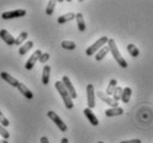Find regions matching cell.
Masks as SVG:
<instances>
[{
  "instance_id": "cell-9",
  "label": "cell",
  "mask_w": 153,
  "mask_h": 143,
  "mask_svg": "<svg viewBox=\"0 0 153 143\" xmlns=\"http://www.w3.org/2000/svg\"><path fill=\"white\" fill-rule=\"evenodd\" d=\"M97 96H98L101 100L103 101L104 103H107L108 105H110L111 108H117V107H119L117 101H114L112 98H110L109 96H107V94H105L104 92H102V91H98V92H97Z\"/></svg>"
},
{
  "instance_id": "cell-2",
  "label": "cell",
  "mask_w": 153,
  "mask_h": 143,
  "mask_svg": "<svg viewBox=\"0 0 153 143\" xmlns=\"http://www.w3.org/2000/svg\"><path fill=\"white\" fill-rule=\"evenodd\" d=\"M54 87H56L57 91L59 92V94H60V97L62 98L65 108L69 109V110L73 109V101H72V99H71V97H70V94L68 93V91L65 90V85L62 84V82L57 81L56 83H54Z\"/></svg>"
},
{
  "instance_id": "cell-13",
  "label": "cell",
  "mask_w": 153,
  "mask_h": 143,
  "mask_svg": "<svg viewBox=\"0 0 153 143\" xmlns=\"http://www.w3.org/2000/svg\"><path fill=\"white\" fill-rule=\"evenodd\" d=\"M18 90H19V92H21V94H22L25 98H27L28 100H32L33 99V93L31 92L30 89H28L27 85H25L23 83H21L20 82L19 85H18Z\"/></svg>"
},
{
  "instance_id": "cell-31",
  "label": "cell",
  "mask_w": 153,
  "mask_h": 143,
  "mask_svg": "<svg viewBox=\"0 0 153 143\" xmlns=\"http://www.w3.org/2000/svg\"><path fill=\"white\" fill-rule=\"evenodd\" d=\"M40 142H41V143H49V140H48V138H47V136H41Z\"/></svg>"
},
{
  "instance_id": "cell-4",
  "label": "cell",
  "mask_w": 153,
  "mask_h": 143,
  "mask_svg": "<svg viewBox=\"0 0 153 143\" xmlns=\"http://www.w3.org/2000/svg\"><path fill=\"white\" fill-rule=\"evenodd\" d=\"M47 116H48V118H49L51 121H53V123L57 125L58 128H59V130L62 132H65L67 130H68V127H67V124L62 121V119H60V116H58L57 113L54 112V111H48V113H47Z\"/></svg>"
},
{
  "instance_id": "cell-33",
  "label": "cell",
  "mask_w": 153,
  "mask_h": 143,
  "mask_svg": "<svg viewBox=\"0 0 153 143\" xmlns=\"http://www.w3.org/2000/svg\"><path fill=\"white\" fill-rule=\"evenodd\" d=\"M0 143H9L8 140H0Z\"/></svg>"
},
{
  "instance_id": "cell-14",
  "label": "cell",
  "mask_w": 153,
  "mask_h": 143,
  "mask_svg": "<svg viewBox=\"0 0 153 143\" xmlns=\"http://www.w3.org/2000/svg\"><path fill=\"white\" fill-rule=\"evenodd\" d=\"M123 109L120 108V107H117V108H110L105 110V116H109V118H111V116H119L123 114Z\"/></svg>"
},
{
  "instance_id": "cell-28",
  "label": "cell",
  "mask_w": 153,
  "mask_h": 143,
  "mask_svg": "<svg viewBox=\"0 0 153 143\" xmlns=\"http://www.w3.org/2000/svg\"><path fill=\"white\" fill-rule=\"evenodd\" d=\"M0 136H2L4 140H8L9 138H10V133H9V131H8L6 128H4L2 125H0Z\"/></svg>"
},
{
  "instance_id": "cell-5",
  "label": "cell",
  "mask_w": 153,
  "mask_h": 143,
  "mask_svg": "<svg viewBox=\"0 0 153 143\" xmlns=\"http://www.w3.org/2000/svg\"><path fill=\"white\" fill-rule=\"evenodd\" d=\"M87 103L89 109H93L96 107V92L94 87L92 84L87 85Z\"/></svg>"
},
{
  "instance_id": "cell-7",
  "label": "cell",
  "mask_w": 153,
  "mask_h": 143,
  "mask_svg": "<svg viewBox=\"0 0 153 143\" xmlns=\"http://www.w3.org/2000/svg\"><path fill=\"white\" fill-rule=\"evenodd\" d=\"M62 84L65 85V90L68 91V93L70 94V97H71V99H76V97H78V94H76V89H74V87H73V84L71 83V80H70L69 78L67 77V76H63L62 77Z\"/></svg>"
},
{
  "instance_id": "cell-30",
  "label": "cell",
  "mask_w": 153,
  "mask_h": 143,
  "mask_svg": "<svg viewBox=\"0 0 153 143\" xmlns=\"http://www.w3.org/2000/svg\"><path fill=\"white\" fill-rule=\"evenodd\" d=\"M120 143H141L140 139H132V140H126V141H122Z\"/></svg>"
},
{
  "instance_id": "cell-25",
  "label": "cell",
  "mask_w": 153,
  "mask_h": 143,
  "mask_svg": "<svg viewBox=\"0 0 153 143\" xmlns=\"http://www.w3.org/2000/svg\"><path fill=\"white\" fill-rule=\"evenodd\" d=\"M122 91H123V89L121 88V87H117L115 88V90L113 91V100L114 101H117V102H119V100H121V96H122Z\"/></svg>"
},
{
  "instance_id": "cell-15",
  "label": "cell",
  "mask_w": 153,
  "mask_h": 143,
  "mask_svg": "<svg viewBox=\"0 0 153 143\" xmlns=\"http://www.w3.org/2000/svg\"><path fill=\"white\" fill-rule=\"evenodd\" d=\"M50 72H51V67L50 66H45L43 67V70H42V78H41V82L45 85H47L49 83L50 80Z\"/></svg>"
},
{
  "instance_id": "cell-18",
  "label": "cell",
  "mask_w": 153,
  "mask_h": 143,
  "mask_svg": "<svg viewBox=\"0 0 153 143\" xmlns=\"http://www.w3.org/2000/svg\"><path fill=\"white\" fill-rule=\"evenodd\" d=\"M131 96H132V89L129 87L124 88L122 91V96H121V100H122L123 103H128L131 99Z\"/></svg>"
},
{
  "instance_id": "cell-21",
  "label": "cell",
  "mask_w": 153,
  "mask_h": 143,
  "mask_svg": "<svg viewBox=\"0 0 153 143\" xmlns=\"http://www.w3.org/2000/svg\"><path fill=\"white\" fill-rule=\"evenodd\" d=\"M31 48H33V42L32 41H27L23 46H21L19 48V54L20 56H25Z\"/></svg>"
},
{
  "instance_id": "cell-32",
  "label": "cell",
  "mask_w": 153,
  "mask_h": 143,
  "mask_svg": "<svg viewBox=\"0 0 153 143\" xmlns=\"http://www.w3.org/2000/svg\"><path fill=\"white\" fill-rule=\"evenodd\" d=\"M61 143H69V141H68L67 138H63V139L61 140Z\"/></svg>"
},
{
  "instance_id": "cell-12",
  "label": "cell",
  "mask_w": 153,
  "mask_h": 143,
  "mask_svg": "<svg viewBox=\"0 0 153 143\" xmlns=\"http://www.w3.org/2000/svg\"><path fill=\"white\" fill-rule=\"evenodd\" d=\"M0 38L2 39L7 44H9V46H13V44H15L16 39L13 38L7 30H4V29L0 30Z\"/></svg>"
},
{
  "instance_id": "cell-19",
  "label": "cell",
  "mask_w": 153,
  "mask_h": 143,
  "mask_svg": "<svg viewBox=\"0 0 153 143\" xmlns=\"http://www.w3.org/2000/svg\"><path fill=\"white\" fill-rule=\"evenodd\" d=\"M110 52V49H109V47L108 46H104V47H102L101 49H100L98 52H97V54H96V60L97 61H101L102 59L107 56L108 53Z\"/></svg>"
},
{
  "instance_id": "cell-17",
  "label": "cell",
  "mask_w": 153,
  "mask_h": 143,
  "mask_svg": "<svg viewBox=\"0 0 153 143\" xmlns=\"http://www.w3.org/2000/svg\"><path fill=\"white\" fill-rule=\"evenodd\" d=\"M76 24H78V29L81 32H83L85 30V22H84V19H83V15L81 12L76 13Z\"/></svg>"
},
{
  "instance_id": "cell-3",
  "label": "cell",
  "mask_w": 153,
  "mask_h": 143,
  "mask_svg": "<svg viewBox=\"0 0 153 143\" xmlns=\"http://www.w3.org/2000/svg\"><path fill=\"white\" fill-rule=\"evenodd\" d=\"M108 40H109V38H108V37H105V36H103V37H101L100 39H98L96 42L93 43V44H91V46L89 47L88 49L85 50V54H87V56H89V57L93 56L97 51L100 50L102 47H104L105 44H107Z\"/></svg>"
},
{
  "instance_id": "cell-11",
  "label": "cell",
  "mask_w": 153,
  "mask_h": 143,
  "mask_svg": "<svg viewBox=\"0 0 153 143\" xmlns=\"http://www.w3.org/2000/svg\"><path fill=\"white\" fill-rule=\"evenodd\" d=\"M0 77L2 78L7 83H9L11 87H15V88H18V85H19V83H20L16 78H13L12 76H10V74L7 73V72H4V71H2V72L0 73Z\"/></svg>"
},
{
  "instance_id": "cell-24",
  "label": "cell",
  "mask_w": 153,
  "mask_h": 143,
  "mask_svg": "<svg viewBox=\"0 0 153 143\" xmlns=\"http://www.w3.org/2000/svg\"><path fill=\"white\" fill-rule=\"evenodd\" d=\"M61 47L63 49H65V50H74L76 44L73 41H62Z\"/></svg>"
},
{
  "instance_id": "cell-27",
  "label": "cell",
  "mask_w": 153,
  "mask_h": 143,
  "mask_svg": "<svg viewBox=\"0 0 153 143\" xmlns=\"http://www.w3.org/2000/svg\"><path fill=\"white\" fill-rule=\"evenodd\" d=\"M9 124H10L9 120L4 116V113L0 111V125H2L4 128H7V127H9Z\"/></svg>"
},
{
  "instance_id": "cell-29",
  "label": "cell",
  "mask_w": 153,
  "mask_h": 143,
  "mask_svg": "<svg viewBox=\"0 0 153 143\" xmlns=\"http://www.w3.org/2000/svg\"><path fill=\"white\" fill-rule=\"evenodd\" d=\"M49 58H50V54L48 53V52H46V53L42 52V54L40 56V58H39V62L42 63V64H45V63L49 60Z\"/></svg>"
},
{
  "instance_id": "cell-1",
  "label": "cell",
  "mask_w": 153,
  "mask_h": 143,
  "mask_svg": "<svg viewBox=\"0 0 153 143\" xmlns=\"http://www.w3.org/2000/svg\"><path fill=\"white\" fill-rule=\"evenodd\" d=\"M108 47H109V49H110V52H111L112 57L115 59V61L118 62V64L121 68H123V69H126V68H128V62L124 60V58H123L122 56H121V53H120V51H119L118 47H117V43H115V41L113 40V39H109L108 40Z\"/></svg>"
},
{
  "instance_id": "cell-6",
  "label": "cell",
  "mask_w": 153,
  "mask_h": 143,
  "mask_svg": "<svg viewBox=\"0 0 153 143\" xmlns=\"http://www.w3.org/2000/svg\"><path fill=\"white\" fill-rule=\"evenodd\" d=\"M27 15V11L25 9H17V10H12V11H6L1 15V18L4 20L13 19V18H19V17H25Z\"/></svg>"
},
{
  "instance_id": "cell-20",
  "label": "cell",
  "mask_w": 153,
  "mask_h": 143,
  "mask_svg": "<svg viewBox=\"0 0 153 143\" xmlns=\"http://www.w3.org/2000/svg\"><path fill=\"white\" fill-rule=\"evenodd\" d=\"M126 49H128V52L131 54V57H133V58L139 57L140 51H139V49L137 48L135 44H133V43H129V44L126 46Z\"/></svg>"
},
{
  "instance_id": "cell-34",
  "label": "cell",
  "mask_w": 153,
  "mask_h": 143,
  "mask_svg": "<svg viewBox=\"0 0 153 143\" xmlns=\"http://www.w3.org/2000/svg\"><path fill=\"white\" fill-rule=\"evenodd\" d=\"M98 143H103V142H98Z\"/></svg>"
},
{
  "instance_id": "cell-8",
  "label": "cell",
  "mask_w": 153,
  "mask_h": 143,
  "mask_svg": "<svg viewBox=\"0 0 153 143\" xmlns=\"http://www.w3.org/2000/svg\"><path fill=\"white\" fill-rule=\"evenodd\" d=\"M42 54V51L41 50H36L33 53L31 54V57L29 59H28V61L26 62V66H25V68L27 70H31L33 67L36 66V62L38 61L39 58H40V56Z\"/></svg>"
},
{
  "instance_id": "cell-23",
  "label": "cell",
  "mask_w": 153,
  "mask_h": 143,
  "mask_svg": "<svg viewBox=\"0 0 153 143\" xmlns=\"http://www.w3.org/2000/svg\"><path fill=\"white\" fill-rule=\"evenodd\" d=\"M27 38H28V32H26V31H22V32L18 36V38L16 39L15 44H17V46H21V44H22V42H25V40H26Z\"/></svg>"
},
{
  "instance_id": "cell-10",
  "label": "cell",
  "mask_w": 153,
  "mask_h": 143,
  "mask_svg": "<svg viewBox=\"0 0 153 143\" xmlns=\"http://www.w3.org/2000/svg\"><path fill=\"white\" fill-rule=\"evenodd\" d=\"M83 113L84 116H87V119L89 120V122L93 125V127H97V125H99V120H98V118L96 116V114L92 112L91 109L89 108H85L83 110Z\"/></svg>"
},
{
  "instance_id": "cell-16",
  "label": "cell",
  "mask_w": 153,
  "mask_h": 143,
  "mask_svg": "<svg viewBox=\"0 0 153 143\" xmlns=\"http://www.w3.org/2000/svg\"><path fill=\"white\" fill-rule=\"evenodd\" d=\"M74 18H76V13H74V12H68V13L60 16V17L58 18V23H59V24H62V23H65V22H68V21H71V20H73Z\"/></svg>"
},
{
  "instance_id": "cell-22",
  "label": "cell",
  "mask_w": 153,
  "mask_h": 143,
  "mask_svg": "<svg viewBox=\"0 0 153 143\" xmlns=\"http://www.w3.org/2000/svg\"><path fill=\"white\" fill-rule=\"evenodd\" d=\"M117 84H118V81H117L115 79H112V80H110L109 84H108L107 92H105V94H107V96H111L112 93H113V91L115 90V88H117Z\"/></svg>"
},
{
  "instance_id": "cell-26",
  "label": "cell",
  "mask_w": 153,
  "mask_h": 143,
  "mask_svg": "<svg viewBox=\"0 0 153 143\" xmlns=\"http://www.w3.org/2000/svg\"><path fill=\"white\" fill-rule=\"evenodd\" d=\"M56 1H53V0H50L49 2H48V6H47L46 8V13L48 16H51L52 13H53L54 11V8H56Z\"/></svg>"
}]
</instances>
